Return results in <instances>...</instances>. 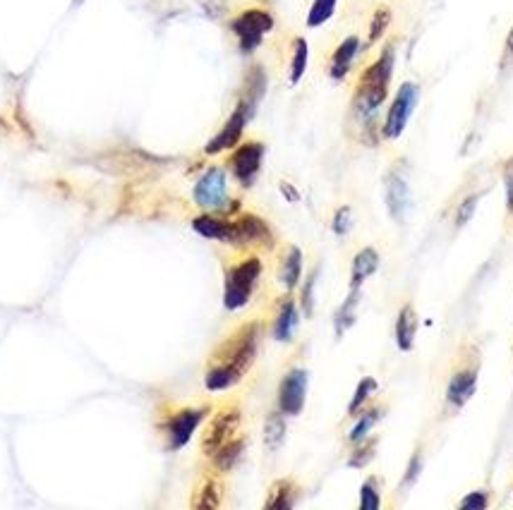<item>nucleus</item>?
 <instances>
[{"mask_svg":"<svg viewBox=\"0 0 513 510\" xmlns=\"http://www.w3.org/2000/svg\"><path fill=\"white\" fill-rule=\"evenodd\" d=\"M207 412H209L207 408H185L168 417V424H166L168 448H171V451H180V448H185L199 424H202L204 417H207Z\"/></svg>","mask_w":513,"mask_h":510,"instance_id":"12","label":"nucleus"},{"mask_svg":"<svg viewBox=\"0 0 513 510\" xmlns=\"http://www.w3.org/2000/svg\"><path fill=\"white\" fill-rule=\"evenodd\" d=\"M221 506V484L214 477H207L199 489L195 491V499H192V508L199 510H214Z\"/></svg>","mask_w":513,"mask_h":510,"instance_id":"25","label":"nucleus"},{"mask_svg":"<svg viewBox=\"0 0 513 510\" xmlns=\"http://www.w3.org/2000/svg\"><path fill=\"white\" fill-rule=\"evenodd\" d=\"M315 283H317V269L310 273V278H307L303 288V309L307 317H312V307H315V300H312V297H315Z\"/></svg>","mask_w":513,"mask_h":510,"instance_id":"37","label":"nucleus"},{"mask_svg":"<svg viewBox=\"0 0 513 510\" xmlns=\"http://www.w3.org/2000/svg\"><path fill=\"white\" fill-rule=\"evenodd\" d=\"M422 465H425V460H422V448H418V451H413V455H410V460H408L406 475H403V491H408L415 482H418Z\"/></svg>","mask_w":513,"mask_h":510,"instance_id":"33","label":"nucleus"},{"mask_svg":"<svg viewBox=\"0 0 513 510\" xmlns=\"http://www.w3.org/2000/svg\"><path fill=\"white\" fill-rule=\"evenodd\" d=\"M259 276H262V261L257 257H247L240 264L226 271V288H223V305L226 309L245 307L255 293Z\"/></svg>","mask_w":513,"mask_h":510,"instance_id":"4","label":"nucleus"},{"mask_svg":"<svg viewBox=\"0 0 513 510\" xmlns=\"http://www.w3.org/2000/svg\"><path fill=\"white\" fill-rule=\"evenodd\" d=\"M504 185H506V206L513 211V159L504 168Z\"/></svg>","mask_w":513,"mask_h":510,"instance_id":"38","label":"nucleus"},{"mask_svg":"<svg viewBox=\"0 0 513 510\" xmlns=\"http://www.w3.org/2000/svg\"><path fill=\"white\" fill-rule=\"evenodd\" d=\"M262 161H264V144L262 142H245L240 147H235V151L228 159V168L235 175V180L240 182L243 187H252L255 185L259 170H262Z\"/></svg>","mask_w":513,"mask_h":510,"instance_id":"10","label":"nucleus"},{"mask_svg":"<svg viewBox=\"0 0 513 510\" xmlns=\"http://www.w3.org/2000/svg\"><path fill=\"white\" fill-rule=\"evenodd\" d=\"M360 288H350V293L346 300H343V305L339 307V312H336L334 317V329H336V338L346 336V331L350 326L355 324V319H358V307H360Z\"/></svg>","mask_w":513,"mask_h":510,"instance_id":"20","label":"nucleus"},{"mask_svg":"<svg viewBox=\"0 0 513 510\" xmlns=\"http://www.w3.org/2000/svg\"><path fill=\"white\" fill-rule=\"evenodd\" d=\"M374 451H377V439L367 436L365 441L355 443V451L348 458V465L350 467H358V470H360V467H365L374 458Z\"/></svg>","mask_w":513,"mask_h":510,"instance_id":"32","label":"nucleus"},{"mask_svg":"<svg viewBox=\"0 0 513 510\" xmlns=\"http://www.w3.org/2000/svg\"><path fill=\"white\" fill-rule=\"evenodd\" d=\"M195 202H197V206H202L204 211H209V214H226V211L233 209V206H228L233 202L228 199L226 170L214 166L197 180Z\"/></svg>","mask_w":513,"mask_h":510,"instance_id":"7","label":"nucleus"},{"mask_svg":"<svg viewBox=\"0 0 513 510\" xmlns=\"http://www.w3.org/2000/svg\"><path fill=\"white\" fill-rule=\"evenodd\" d=\"M415 336H418V312L413 305H403L396 317V345L403 352L413 350Z\"/></svg>","mask_w":513,"mask_h":510,"instance_id":"17","label":"nucleus"},{"mask_svg":"<svg viewBox=\"0 0 513 510\" xmlns=\"http://www.w3.org/2000/svg\"><path fill=\"white\" fill-rule=\"evenodd\" d=\"M240 410L238 405H228V408H223L216 412L214 417H211L207 431H204L202 436V451L209 455H214L223 443H228L231 439H235V434H238L240 429Z\"/></svg>","mask_w":513,"mask_h":510,"instance_id":"9","label":"nucleus"},{"mask_svg":"<svg viewBox=\"0 0 513 510\" xmlns=\"http://www.w3.org/2000/svg\"><path fill=\"white\" fill-rule=\"evenodd\" d=\"M478 202H480V194H468V197L463 199L461 206H458V211H456V226L458 228H463L470 221V218H473L475 209H478Z\"/></svg>","mask_w":513,"mask_h":510,"instance_id":"34","label":"nucleus"},{"mask_svg":"<svg viewBox=\"0 0 513 510\" xmlns=\"http://www.w3.org/2000/svg\"><path fill=\"white\" fill-rule=\"evenodd\" d=\"M271 29H274V17H271V12L262 8H250L240 12V15L231 22V32L235 34V39H238L240 51H243L245 56H250V53H255L257 48L262 46L264 36H267Z\"/></svg>","mask_w":513,"mask_h":510,"instance_id":"5","label":"nucleus"},{"mask_svg":"<svg viewBox=\"0 0 513 510\" xmlns=\"http://www.w3.org/2000/svg\"><path fill=\"white\" fill-rule=\"evenodd\" d=\"M384 202L386 211H389V216L394 218L396 223L406 221L410 211V187L406 175L398 168L389 170V175L384 178Z\"/></svg>","mask_w":513,"mask_h":510,"instance_id":"14","label":"nucleus"},{"mask_svg":"<svg viewBox=\"0 0 513 510\" xmlns=\"http://www.w3.org/2000/svg\"><path fill=\"white\" fill-rule=\"evenodd\" d=\"M379 269V252L374 247H365L355 254L353 266H350V288H360L367 278L374 276Z\"/></svg>","mask_w":513,"mask_h":510,"instance_id":"18","label":"nucleus"},{"mask_svg":"<svg viewBox=\"0 0 513 510\" xmlns=\"http://www.w3.org/2000/svg\"><path fill=\"white\" fill-rule=\"evenodd\" d=\"M295 496H298V487L291 482V479H279V482L271 484L269 489V499L264 506L267 508H293L295 506Z\"/></svg>","mask_w":513,"mask_h":510,"instance_id":"24","label":"nucleus"},{"mask_svg":"<svg viewBox=\"0 0 513 510\" xmlns=\"http://www.w3.org/2000/svg\"><path fill=\"white\" fill-rule=\"evenodd\" d=\"M506 51H509L513 56V29L509 32V39H506Z\"/></svg>","mask_w":513,"mask_h":510,"instance_id":"39","label":"nucleus"},{"mask_svg":"<svg viewBox=\"0 0 513 510\" xmlns=\"http://www.w3.org/2000/svg\"><path fill=\"white\" fill-rule=\"evenodd\" d=\"M389 24H391V8L382 5V8L374 10L372 22H370V36H367V46L377 44V41L384 36L386 29H389Z\"/></svg>","mask_w":513,"mask_h":510,"instance_id":"31","label":"nucleus"},{"mask_svg":"<svg viewBox=\"0 0 513 510\" xmlns=\"http://www.w3.org/2000/svg\"><path fill=\"white\" fill-rule=\"evenodd\" d=\"M336 3L339 0H312V8L307 12V27L317 29L322 24H327L336 12Z\"/></svg>","mask_w":513,"mask_h":510,"instance_id":"29","label":"nucleus"},{"mask_svg":"<svg viewBox=\"0 0 513 510\" xmlns=\"http://www.w3.org/2000/svg\"><path fill=\"white\" fill-rule=\"evenodd\" d=\"M245 451V441L240 439V436H235L228 443H223V446L216 451L211 458H214V465L219 472H231L235 465H238L240 455Z\"/></svg>","mask_w":513,"mask_h":510,"instance_id":"23","label":"nucleus"},{"mask_svg":"<svg viewBox=\"0 0 513 510\" xmlns=\"http://www.w3.org/2000/svg\"><path fill=\"white\" fill-rule=\"evenodd\" d=\"M394 68H396L394 44H386L382 48V53H379V58L360 75L358 89H355L353 108L367 132L374 130V118H377L379 108L384 106L386 96H389Z\"/></svg>","mask_w":513,"mask_h":510,"instance_id":"2","label":"nucleus"},{"mask_svg":"<svg viewBox=\"0 0 513 510\" xmlns=\"http://www.w3.org/2000/svg\"><path fill=\"white\" fill-rule=\"evenodd\" d=\"M355 417H358V422H355V427L350 429V434H348V441L353 443V446L355 443L365 441L367 436L372 434V429L377 427L379 420L384 417V405H372V408L358 412Z\"/></svg>","mask_w":513,"mask_h":510,"instance_id":"21","label":"nucleus"},{"mask_svg":"<svg viewBox=\"0 0 513 510\" xmlns=\"http://www.w3.org/2000/svg\"><path fill=\"white\" fill-rule=\"evenodd\" d=\"M192 228L197 230L202 238L207 240H219V242H231L233 235V221H226V218H219L214 214H202L192 221Z\"/></svg>","mask_w":513,"mask_h":510,"instance_id":"16","label":"nucleus"},{"mask_svg":"<svg viewBox=\"0 0 513 510\" xmlns=\"http://www.w3.org/2000/svg\"><path fill=\"white\" fill-rule=\"evenodd\" d=\"M331 228H334L336 235H346L350 228H353V209L350 206H341L339 211L334 214V223H331Z\"/></svg>","mask_w":513,"mask_h":510,"instance_id":"35","label":"nucleus"},{"mask_svg":"<svg viewBox=\"0 0 513 510\" xmlns=\"http://www.w3.org/2000/svg\"><path fill=\"white\" fill-rule=\"evenodd\" d=\"M382 506V487L377 477H367L360 489V508L362 510H379Z\"/></svg>","mask_w":513,"mask_h":510,"instance_id":"30","label":"nucleus"},{"mask_svg":"<svg viewBox=\"0 0 513 510\" xmlns=\"http://www.w3.org/2000/svg\"><path fill=\"white\" fill-rule=\"evenodd\" d=\"M487 503H490V499H487L485 491H473V494H468L466 499L458 503V508L461 510H485Z\"/></svg>","mask_w":513,"mask_h":510,"instance_id":"36","label":"nucleus"},{"mask_svg":"<svg viewBox=\"0 0 513 510\" xmlns=\"http://www.w3.org/2000/svg\"><path fill=\"white\" fill-rule=\"evenodd\" d=\"M300 324V317H298V307H295V302L288 297V300L281 302L279 312H276V319H274V338L281 340V343H288V340H293L295 336V329H298Z\"/></svg>","mask_w":513,"mask_h":510,"instance_id":"19","label":"nucleus"},{"mask_svg":"<svg viewBox=\"0 0 513 510\" xmlns=\"http://www.w3.org/2000/svg\"><path fill=\"white\" fill-rule=\"evenodd\" d=\"M255 108H257V103L245 99L243 96V99L238 101V106H235V111L231 113V118H228L226 125L216 132V137L211 139L207 147H204V151H207L209 156H216V154H221V151L238 147L240 137H243V132H245V125L250 123V118L255 115Z\"/></svg>","mask_w":513,"mask_h":510,"instance_id":"8","label":"nucleus"},{"mask_svg":"<svg viewBox=\"0 0 513 510\" xmlns=\"http://www.w3.org/2000/svg\"><path fill=\"white\" fill-rule=\"evenodd\" d=\"M307 398V372L295 367L283 376L279 386V410L288 417H298L305 408Z\"/></svg>","mask_w":513,"mask_h":510,"instance_id":"13","label":"nucleus"},{"mask_svg":"<svg viewBox=\"0 0 513 510\" xmlns=\"http://www.w3.org/2000/svg\"><path fill=\"white\" fill-rule=\"evenodd\" d=\"M377 391H379L377 379H372V376H365V379H362L360 384H358V388H355L353 398H350V403H348V415H350V417L358 415V412H360L362 408H365L367 400H370Z\"/></svg>","mask_w":513,"mask_h":510,"instance_id":"27","label":"nucleus"},{"mask_svg":"<svg viewBox=\"0 0 513 510\" xmlns=\"http://www.w3.org/2000/svg\"><path fill=\"white\" fill-rule=\"evenodd\" d=\"M358 53H360V39H358V36H348V39H343L339 48L334 51V56H331V60H329L331 80H336V82L346 80V75L350 72V68H353Z\"/></svg>","mask_w":513,"mask_h":510,"instance_id":"15","label":"nucleus"},{"mask_svg":"<svg viewBox=\"0 0 513 510\" xmlns=\"http://www.w3.org/2000/svg\"><path fill=\"white\" fill-rule=\"evenodd\" d=\"M283 412H269L267 422H264V441H267L269 451L281 448L283 439H286V420H283Z\"/></svg>","mask_w":513,"mask_h":510,"instance_id":"26","label":"nucleus"},{"mask_svg":"<svg viewBox=\"0 0 513 510\" xmlns=\"http://www.w3.org/2000/svg\"><path fill=\"white\" fill-rule=\"evenodd\" d=\"M300 276H303V252L298 247H291L281 261L279 281L286 290H293L300 283Z\"/></svg>","mask_w":513,"mask_h":510,"instance_id":"22","label":"nucleus"},{"mask_svg":"<svg viewBox=\"0 0 513 510\" xmlns=\"http://www.w3.org/2000/svg\"><path fill=\"white\" fill-rule=\"evenodd\" d=\"M480 379V350L475 345H463L458 350L454 372L446 386V410L458 412L478 391Z\"/></svg>","mask_w":513,"mask_h":510,"instance_id":"3","label":"nucleus"},{"mask_svg":"<svg viewBox=\"0 0 513 510\" xmlns=\"http://www.w3.org/2000/svg\"><path fill=\"white\" fill-rule=\"evenodd\" d=\"M257 345H259V324L250 321V324L240 326L238 331L231 333L219 348L214 350L209 360L207 376H204V384L209 391H226L238 384L240 379L247 374V369L255 364L257 357Z\"/></svg>","mask_w":513,"mask_h":510,"instance_id":"1","label":"nucleus"},{"mask_svg":"<svg viewBox=\"0 0 513 510\" xmlns=\"http://www.w3.org/2000/svg\"><path fill=\"white\" fill-rule=\"evenodd\" d=\"M420 101V87L415 82H403L398 87L394 101H391L389 111H386L384 125H382V135L386 139H398L406 132V127L413 118L415 108H418Z\"/></svg>","mask_w":513,"mask_h":510,"instance_id":"6","label":"nucleus"},{"mask_svg":"<svg viewBox=\"0 0 513 510\" xmlns=\"http://www.w3.org/2000/svg\"><path fill=\"white\" fill-rule=\"evenodd\" d=\"M307 60H310V46H307L305 39L293 41V58H291V84H298L303 80L307 70Z\"/></svg>","mask_w":513,"mask_h":510,"instance_id":"28","label":"nucleus"},{"mask_svg":"<svg viewBox=\"0 0 513 510\" xmlns=\"http://www.w3.org/2000/svg\"><path fill=\"white\" fill-rule=\"evenodd\" d=\"M228 245L233 247H271L274 245V233L264 218L245 214L233 221V235Z\"/></svg>","mask_w":513,"mask_h":510,"instance_id":"11","label":"nucleus"}]
</instances>
